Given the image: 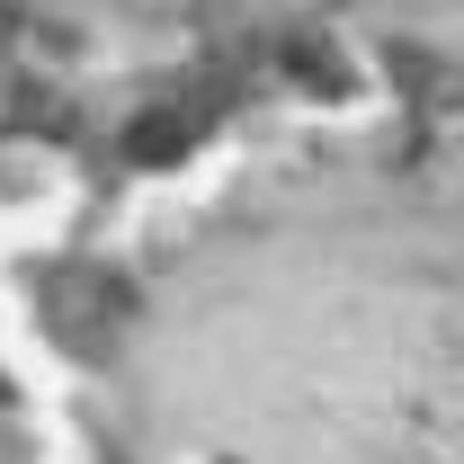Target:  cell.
I'll return each mask as SVG.
<instances>
[{
	"instance_id": "6da1fadb",
	"label": "cell",
	"mask_w": 464,
	"mask_h": 464,
	"mask_svg": "<svg viewBox=\"0 0 464 464\" xmlns=\"http://www.w3.org/2000/svg\"><path fill=\"white\" fill-rule=\"evenodd\" d=\"M179 152H188V116H134V134H125V161H143V170H170Z\"/></svg>"
}]
</instances>
